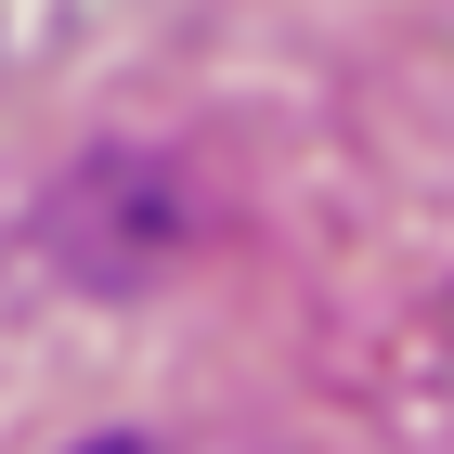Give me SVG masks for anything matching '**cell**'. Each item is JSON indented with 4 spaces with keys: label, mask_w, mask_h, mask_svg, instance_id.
<instances>
[{
    "label": "cell",
    "mask_w": 454,
    "mask_h": 454,
    "mask_svg": "<svg viewBox=\"0 0 454 454\" xmlns=\"http://www.w3.org/2000/svg\"><path fill=\"white\" fill-rule=\"evenodd\" d=\"M91 454H143V442H91Z\"/></svg>",
    "instance_id": "obj_1"
}]
</instances>
